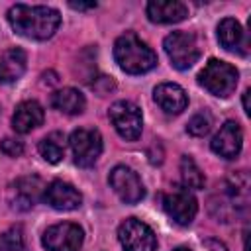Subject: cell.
<instances>
[{
	"label": "cell",
	"instance_id": "cell-28",
	"mask_svg": "<svg viewBox=\"0 0 251 251\" xmlns=\"http://www.w3.org/2000/svg\"><path fill=\"white\" fill-rule=\"evenodd\" d=\"M173 251H190L188 247H176V249H173Z\"/></svg>",
	"mask_w": 251,
	"mask_h": 251
},
{
	"label": "cell",
	"instance_id": "cell-26",
	"mask_svg": "<svg viewBox=\"0 0 251 251\" xmlns=\"http://www.w3.org/2000/svg\"><path fill=\"white\" fill-rule=\"evenodd\" d=\"M71 8H75V10H90V8H96V2H88V4H82V2H71Z\"/></svg>",
	"mask_w": 251,
	"mask_h": 251
},
{
	"label": "cell",
	"instance_id": "cell-1",
	"mask_svg": "<svg viewBox=\"0 0 251 251\" xmlns=\"http://www.w3.org/2000/svg\"><path fill=\"white\" fill-rule=\"evenodd\" d=\"M8 22L16 33L27 39H49L57 31L61 16L49 6L16 4L8 10Z\"/></svg>",
	"mask_w": 251,
	"mask_h": 251
},
{
	"label": "cell",
	"instance_id": "cell-5",
	"mask_svg": "<svg viewBox=\"0 0 251 251\" xmlns=\"http://www.w3.org/2000/svg\"><path fill=\"white\" fill-rule=\"evenodd\" d=\"M110 122L116 127V131L126 139V141H135L141 135L143 120H141V110L129 102V100H118L110 106L108 110Z\"/></svg>",
	"mask_w": 251,
	"mask_h": 251
},
{
	"label": "cell",
	"instance_id": "cell-20",
	"mask_svg": "<svg viewBox=\"0 0 251 251\" xmlns=\"http://www.w3.org/2000/svg\"><path fill=\"white\" fill-rule=\"evenodd\" d=\"M65 145H67V141H65V135L61 133V131H53V133H49V135H45L41 141H39V145H37V149H39V155L47 161V163H59L63 157H65Z\"/></svg>",
	"mask_w": 251,
	"mask_h": 251
},
{
	"label": "cell",
	"instance_id": "cell-25",
	"mask_svg": "<svg viewBox=\"0 0 251 251\" xmlns=\"http://www.w3.org/2000/svg\"><path fill=\"white\" fill-rule=\"evenodd\" d=\"M0 151L8 157H20L24 153V143L20 139H12V137H6L2 139L0 143Z\"/></svg>",
	"mask_w": 251,
	"mask_h": 251
},
{
	"label": "cell",
	"instance_id": "cell-4",
	"mask_svg": "<svg viewBox=\"0 0 251 251\" xmlns=\"http://www.w3.org/2000/svg\"><path fill=\"white\" fill-rule=\"evenodd\" d=\"M165 53L171 59L173 67L178 71H186L190 69L198 57H200V45L194 33L188 31H173L165 37Z\"/></svg>",
	"mask_w": 251,
	"mask_h": 251
},
{
	"label": "cell",
	"instance_id": "cell-16",
	"mask_svg": "<svg viewBox=\"0 0 251 251\" xmlns=\"http://www.w3.org/2000/svg\"><path fill=\"white\" fill-rule=\"evenodd\" d=\"M43 108L39 102L35 100H24L18 104L14 116H12V127L18 131V133H27L35 127H39L43 124Z\"/></svg>",
	"mask_w": 251,
	"mask_h": 251
},
{
	"label": "cell",
	"instance_id": "cell-10",
	"mask_svg": "<svg viewBox=\"0 0 251 251\" xmlns=\"http://www.w3.org/2000/svg\"><path fill=\"white\" fill-rule=\"evenodd\" d=\"M110 186L126 204H135L145 196V188L137 173L126 165H118L110 171Z\"/></svg>",
	"mask_w": 251,
	"mask_h": 251
},
{
	"label": "cell",
	"instance_id": "cell-9",
	"mask_svg": "<svg viewBox=\"0 0 251 251\" xmlns=\"http://www.w3.org/2000/svg\"><path fill=\"white\" fill-rule=\"evenodd\" d=\"M163 208L167 216L178 226H188L198 212L196 198L192 192H188V188H173L169 194H165Z\"/></svg>",
	"mask_w": 251,
	"mask_h": 251
},
{
	"label": "cell",
	"instance_id": "cell-18",
	"mask_svg": "<svg viewBox=\"0 0 251 251\" xmlns=\"http://www.w3.org/2000/svg\"><path fill=\"white\" fill-rule=\"evenodd\" d=\"M51 104L55 110L69 114V116H75V114H80L84 110L86 100L76 88H61L51 96Z\"/></svg>",
	"mask_w": 251,
	"mask_h": 251
},
{
	"label": "cell",
	"instance_id": "cell-7",
	"mask_svg": "<svg viewBox=\"0 0 251 251\" xmlns=\"http://www.w3.org/2000/svg\"><path fill=\"white\" fill-rule=\"evenodd\" d=\"M118 239L124 251H155L157 247V237L153 229L135 218H127L126 222L120 224Z\"/></svg>",
	"mask_w": 251,
	"mask_h": 251
},
{
	"label": "cell",
	"instance_id": "cell-24",
	"mask_svg": "<svg viewBox=\"0 0 251 251\" xmlns=\"http://www.w3.org/2000/svg\"><path fill=\"white\" fill-rule=\"evenodd\" d=\"M247 186H249V180H247V175L243 171L239 173H233L227 180V188H229V194L239 198L243 196V200H247Z\"/></svg>",
	"mask_w": 251,
	"mask_h": 251
},
{
	"label": "cell",
	"instance_id": "cell-21",
	"mask_svg": "<svg viewBox=\"0 0 251 251\" xmlns=\"http://www.w3.org/2000/svg\"><path fill=\"white\" fill-rule=\"evenodd\" d=\"M180 178H182L184 188H194V190H198V188L204 186V175H202V171L198 169V165L194 163V159L188 157V155H184V157L180 159Z\"/></svg>",
	"mask_w": 251,
	"mask_h": 251
},
{
	"label": "cell",
	"instance_id": "cell-3",
	"mask_svg": "<svg viewBox=\"0 0 251 251\" xmlns=\"http://www.w3.org/2000/svg\"><path fill=\"white\" fill-rule=\"evenodd\" d=\"M237 78L239 75L235 67L220 59H210L204 65V69L198 73V84L204 86L210 94L220 98H226L235 90Z\"/></svg>",
	"mask_w": 251,
	"mask_h": 251
},
{
	"label": "cell",
	"instance_id": "cell-27",
	"mask_svg": "<svg viewBox=\"0 0 251 251\" xmlns=\"http://www.w3.org/2000/svg\"><path fill=\"white\" fill-rule=\"evenodd\" d=\"M249 94H251V90H245V92H243V110H245L247 116L251 114V108H249Z\"/></svg>",
	"mask_w": 251,
	"mask_h": 251
},
{
	"label": "cell",
	"instance_id": "cell-8",
	"mask_svg": "<svg viewBox=\"0 0 251 251\" xmlns=\"http://www.w3.org/2000/svg\"><path fill=\"white\" fill-rule=\"evenodd\" d=\"M84 231L78 224L61 222L45 229L43 233V247L47 251H78L82 247Z\"/></svg>",
	"mask_w": 251,
	"mask_h": 251
},
{
	"label": "cell",
	"instance_id": "cell-14",
	"mask_svg": "<svg viewBox=\"0 0 251 251\" xmlns=\"http://www.w3.org/2000/svg\"><path fill=\"white\" fill-rule=\"evenodd\" d=\"M145 10L153 24H176L188 16V8L178 0H151Z\"/></svg>",
	"mask_w": 251,
	"mask_h": 251
},
{
	"label": "cell",
	"instance_id": "cell-22",
	"mask_svg": "<svg viewBox=\"0 0 251 251\" xmlns=\"http://www.w3.org/2000/svg\"><path fill=\"white\" fill-rule=\"evenodd\" d=\"M0 251H25L22 226H12L0 235Z\"/></svg>",
	"mask_w": 251,
	"mask_h": 251
},
{
	"label": "cell",
	"instance_id": "cell-6",
	"mask_svg": "<svg viewBox=\"0 0 251 251\" xmlns=\"http://www.w3.org/2000/svg\"><path fill=\"white\" fill-rule=\"evenodd\" d=\"M69 145L78 167H92L102 153V135L92 127H78L71 133Z\"/></svg>",
	"mask_w": 251,
	"mask_h": 251
},
{
	"label": "cell",
	"instance_id": "cell-19",
	"mask_svg": "<svg viewBox=\"0 0 251 251\" xmlns=\"http://www.w3.org/2000/svg\"><path fill=\"white\" fill-rule=\"evenodd\" d=\"M218 39L224 49L235 51L243 43V29L235 18H224L218 25Z\"/></svg>",
	"mask_w": 251,
	"mask_h": 251
},
{
	"label": "cell",
	"instance_id": "cell-23",
	"mask_svg": "<svg viewBox=\"0 0 251 251\" xmlns=\"http://www.w3.org/2000/svg\"><path fill=\"white\" fill-rule=\"evenodd\" d=\"M210 129H212V116H210V112H206V110L194 114V116L190 118L188 126H186V131H188L190 135H194V137H204Z\"/></svg>",
	"mask_w": 251,
	"mask_h": 251
},
{
	"label": "cell",
	"instance_id": "cell-11",
	"mask_svg": "<svg viewBox=\"0 0 251 251\" xmlns=\"http://www.w3.org/2000/svg\"><path fill=\"white\" fill-rule=\"evenodd\" d=\"M212 151L224 159H233L239 155L241 145H243V131L237 122H226L220 131L212 139Z\"/></svg>",
	"mask_w": 251,
	"mask_h": 251
},
{
	"label": "cell",
	"instance_id": "cell-17",
	"mask_svg": "<svg viewBox=\"0 0 251 251\" xmlns=\"http://www.w3.org/2000/svg\"><path fill=\"white\" fill-rule=\"evenodd\" d=\"M25 65H27V57L24 49L12 47L4 51L0 55V82L10 84V82L20 80L22 75L25 73Z\"/></svg>",
	"mask_w": 251,
	"mask_h": 251
},
{
	"label": "cell",
	"instance_id": "cell-2",
	"mask_svg": "<svg viewBox=\"0 0 251 251\" xmlns=\"http://www.w3.org/2000/svg\"><path fill=\"white\" fill-rule=\"evenodd\" d=\"M114 59L122 71L129 75H141L157 65L155 51L141 41L133 31H126L114 43Z\"/></svg>",
	"mask_w": 251,
	"mask_h": 251
},
{
	"label": "cell",
	"instance_id": "cell-13",
	"mask_svg": "<svg viewBox=\"0 0 251 251\" xmlns=\"http://www.w3.org/2000/svg\"><path fill=\"white\" fill-rule=\"evenodd\" d=\"M43 182L37 176H22L12 184L10 202L16 210H29L43 196Z\"/></svg>",
	"mask_w": 251,
	"mask_h": 251
},
{
	"label": "cell",
	"instance_id": "cell-15",
	"mask_svg": "<svg viewBox=\"0 0 251 251\" xmlns=\"http://www.w3.org/2000/svg\"><path fill=\"white\" fill-rule=\"evenodd\" d=\"M153 98L167 114H180L188 106V96L182 86L175 82H163L153 90Z\"/></svg>",
	"mask_w": 251,
	"mask_h": 251
},
{
	"label": "cell",
	"instance_id": "cell-12",
	"mask_svg": "<svg viewBox=\"0 0 251 251\" xmlns=\"http://www.w3.org/2000/svg\"><path fill=\"white\" fill-rule=\"evenodd\" d=\"M43 200L51 206V208H55V210H75V208H78L80 206V202H82V196H80V192L73 186V184H69V182H65V180H53V182H49L47 186H45V190H43Z\"/></svg>",
	"mask_w": 251,
	"mask_h": 251
}]
</instances>
